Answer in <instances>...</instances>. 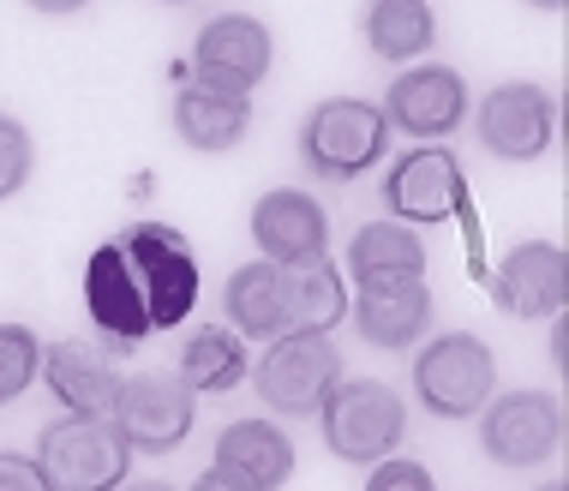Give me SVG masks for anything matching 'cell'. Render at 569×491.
Here are the masks:
<instances>
[{"label": "cell", "mask_w": 569, "mask_h": 491, "mask_svg": "<svg viewBox=\"0 0 569 491\" xmlns=\"http://www.w3.org/2000/svg\"><path fill=\"white\" fill-rule=\"evenodd\" d=\"M198 305V258L180 228L138 222L84 264V312L114 348H138L144 335L174 330Z\"/></svg>", "instance_id": "6da1fadb"}, {"label": "cell", "mask_w": 569, "mask_h": 491, "mask_svg": "<svg viewBox=\"0 0 569 491\" xmlns=\"http://www.w3.org/2000/svg\"><path fill=\"white\" fill-rule=\"evenodd\" d=\"M318 425H325V443L336 462L372 468L383 455H396V443L408 438V408L390 383L378 378H342L318 408Z\"/></svg>", "instance_id": "7a4b0ae2"}, {"label": "cell", "mask_w": 569, "mask_h": 491, "mask_svg": "<svg viewBox=\"0 0 569 491\" xmlns=\"http://www.w3.org/2000/svg\"><path fill=\"white\" fill-rule=\"evenodd\" d=\"M37 468L49 491H120L132 468L127 438L97 413H67V420L42 425L37 438Z\"/></svg>", "instance_id": "3957f363"}, {"label": "cell", "mask_w": 569, "mask_h": 491, "mask_svg": "<svg viewBox=\"0 0 569 491\" xmlns=\"http://www.w3.org/2000/svg\"><path fill=\"white\" fill-rule=\"evenodd\" d=\"M383 144H390V120H383L378 102L366 97H330L306 114L300 127V157L318 180H353L366 168L383 162Z\"/></svg>", "instance_id": "277c9868"}, {"label": "cell", "mask_w": 569, "mask_h": 491, "mask_svg": "<svg viewBox=\"0 0 569 491\" xmlns=\"http://www.w3.org/2000/svg\"><path fill=\"white\" fill-rule=\"evenodd\" d=\"M413 390H420V402L438 420H473L491 402V390H498V360H491L480 335L443 330L413 360Z\"/></svg>", "instance_id": "5b68a950"}, {"label": "cell", "mask_w": 569, "mask_h": 491, "mask_svg": "<svg viewBox=\"0 0 569 491\" xmlns=\"http://www.w3.org/2000/svg\"><path fill=\"white\" fill-rule=\"evenodd\" d=\"M252 383L264 395V408L288 413V420H306V413L325 408V395L342 383V354L325 330H295L276 335L270 354L252 365Z\"/></svg>", "instance_id": "8992f818"}, {"label": "cell", "mask_w": 569, "mask_h": 491, "mask_svg": "<svg viewBox=\"0 0 569 491\" xmlns=\"http://www.w3.org/2000/svg\"><path fill=\"white\" fill-rule=\"evenodd\" d=\"M198 420V390L180 372H138L120 378V395L109 408V425L127 438V450L144 455H168L180 450Z\"/></svg>", "instance_id": "52a82bcc"}, {"label": "cell", "mask_w": 569, "mask_h": 491, "mask_svg": "<svg viewBox=\"0 0 569 491\" xmlns=\"http://www.w3.org/2000/svg\"><path fill=\"white\" fill-rule=\"evenodd\" d=\"M480 443L498 468H540L563 443V402L551 390H510L480 413Z\"/></svg>", "instance_id": "ba28073f"}, {"label": "cell", "mask_w": 569, "mask_h": 491, "mask_svg": "<svg viewBox=\"0 0 569 491\" xmlns=\"http://www.w3.org/2000/svg\"><path fill=\"white\" fill-rule=\"evenodd\" d=\"M551 132H558V102H551L546 84H498L486 90L480 102V144L503 162H533L551 150Z\"/></svg>", "instance_id": "9c48e42d"}, {"label": "cell", "mask_w": 569, "mask_h": 491, "mask_svg": "<svg viewBox=\"0 0 569 491\" xmlns=\"http://www.w3.org/2000/svg\"><path fill=\"white\" fill-rule=\"evenodd\" d=\"M270 54H276V42L252 12H222V19H210L192 42L198 84L234 90V97H252V84H264Z\"/></svg>", "instance_id": "30bf717a"}, {"label": "cell", "mask_w": 569, "mask_h": 491, "mask_svg": "<svg viewBox=\"0 0 569 491\" xmlns=\"http://www.w3.org/2000/svg\"><path fill=\"white\" fill-rule=\"evenodd\" d=\"M252 240L270 264L282 270H306V264H325V246H330V217L312 192L300 187H276L252 204Z\"/></svg>", "instance_id": "8fae6325"}, {"label": "cell", "mask_w": 569, "mask_h": 491, "mask_svg": "<svg viewBox=\"0 0 569 491\" xmlns=\"http://www.w3.org/2000/svg\"><path fill=\"white\" fill-rule=\"evenodd\" d=\"M461 198H468V180H461V162L443 144L408 150V157L383 174V210H390L396 222H443L461 210Z\"/></svg>", "instance_id": "7c38bea8"}, {"label": "cell", "mask_w": 569, "mask_h": 491, "mask_svg": "<svg viewBox=\"0 0 569 491\" xmlns=\"http://www.w3.org/2000/svg\"><path fill=\"white\" fill-rule=\"evenodd\" d=\"M383 120L396 132L420 138V144H438L443 132H456L468 120V84L450 67H408L383 97Z\"/></svg>", "instance_id": "4fadbf2b"}, {"label": "cell", "mask_w": 569, "mask_h": 491, "mask_svg": "<svg viewBox=\"0 0 569 491\" xmlns=\"http://www.w3.org/2000/svg\"><path fill=\"white\" fill-rule=\"evenodd\" d=\"M491 294H498V305L510 318H558L563 300H569V258L558 240H528L516 246L510 258L498 264V275H491Z\"/></svg>", "instance_id": "5bb4252c"}, {"label": "cell", "mask_w": 569, "mask_h": 491, "mask_svg": "<svg viewBox=\"0 0 569 491\" xmlns=\"http://www.w3.org/2000/svg\"><path fill=\"white\" fill-rule=\"evenodd\" d=\"M222 312L234 335H258V342H276V335H295V270L282 264H240L222 288Z\"/></svg>", "instance_id": "9a60e30c"}, {"label": "cell", "mask_w": 569, "mask_h": 491, "mask_svg": "<svg viewBox=\"0 0 569 491\" xmlns=\"http://www.w3.org/2000/svg\"><path fill=\"white\" fill-rule=\"evenodd\" d=\"M228 480H240L246 491H282L295 473V443L276 420H234L217 438V462Z\"/></svg>", "instance_id": "2e32d148"}, {"label": "cell", "mask_w": 569, "mask_h": 491, "mask_svg": "<svg viewBox=\"0 0 569 491\" xmlns=\"http://www.w3.org/2000/svg\"><path fill=\"white\" fill-rule=\"evenodd\" d=\"M353 324L372 348H413L426 330H432V288H426V275H413V282H372L360 288V300H353Z\"/></svg>", "instance_id": "e0dca14e"}, {"label": "cell", "mask_w": 569, "mask_h": 491, "mask_svg": "<svg viewBox=\"0 0 569 491\" xmlns=\"http://www.w3.org/2000/svg\"><path fill=\"white\" fill-rule=\"evenodd\" d=\"M42 378H49V390L60 395L67 413H97V420H109V408L120 395L114 360L90 342H54L49 354H42Z\"/></svg>", "instance_id": "ac0fdd59"}, {"label": "cell", "mask_w": 569, "mask_h": 491, "mask_svg": "<svg viewBox=\"0 0 569 491\" xmlns=\"http://www.w3.org/2000/svg\"><path fill=\"white\" fill-rule=\"evenodd\" d=\"M174 132L187 150H234L246 132H252V97H234V90H217V84H187L174 97Z\"/></svg>", "instance_id": "d6986e66"}, {"label": "cell", "mask_w": 569, "mask_h": 491, "mask_svg": "<svg viewBox=\"0 0 569 491\" xmlns=\"http://www.w3.org/2000/svg\"><path fill=\"white\" fill-rule=\"evenodd\" d=\"M348 275L360 288L372 282H413L426 275V246L408 222H372L348 240Z\"/></svg>", "instance_id": "ffe728a7"}, {"label": "cell", "mask_w": 569, "mask_h": 491, "mask_svg": "<svg viewBox=\"0 0 569 491\" xmlns=\"http://www.w3.org/2000/svg\"><path fill=\"white\" fill-rule=\"evenodd\" d=\"M438 37V19L426 0H372L366 7V49L378 60H413Z\"/></svg>", "instance_id": "44dd1931"}, {"label": "cell", "mask_w": 569, "mask_h": 491, "mask_svg": "<svg viewBox=\"0 0 569 491\" xmlns=\"http://www.w3.org/2000/svg\"><path fill=\"white\" fill-rule=\"evenodd\" d=\"M246 372H252V365H246V348H240V335L228 330V324L192 330V342L180 348V378H187L198 395H222V390H234Z\"/></svg>", "instance_id": "7402d4cb"}, {"label": "cell", "mask_w": 569, "mask_h": 491, "mask_svg": "<svg viewBox=\"0 0 569 491\" xmlns=\"http://www.w3.org/2000/svg\"><path fill=\"white\" fill-rule=\"evenodd\" d=\"M42 378V342L24 324H0V408Z\"/></svg>", "instance_id": "603a6c76"}, {"label": "cell", "mask_w": 569, "mask_h": 491, "mask_svg": "<svg viewBox=\"0 0 569 491\" xmlns=\"http://www.w3.org/2000/svg\"><path fill=\"white\" fill-rule=\"evenodd\" d=\"M30 162H37V144L12 114H0V198H12L30 180Z\"/></svg>", "instance_id": "cb8c5ba5"}, {"label": "cell", "mask_w": 569, "mask_h": 491, "mask_svg": "<svg viewBox=\"0 0 569 491\" xmlns=\"http://www.w3.org/2000/svg\"><path fill=\"white\" fill-rule=\"evenodd\" d=\"M366 491H438V485H432V468L408 462V455H383V462H372Z\"/></svg>", "instance_id": "d4e9b609"}, {"label": "cell", "mask_w": 569, "mask_h": 491, "mask_svg": "<svg viewBox=\"0 0 569 491\" xmlns=\"http://www.w3.org/2000/svg\"><path fill=\"white\" fill-rule=\"evenodd\" d=\"M0 491H49V480H42V468H37V455L0 450Z\"/></svg>", "instance_id": "484cf974"}, {"label": "cell", "mask_w": 569, "mask_h": 491, "mask_svg": "<svg viewBox=\"0 0 569 491\" xmlns=\"http://www.w3.org/2000/svg\"><path fill=\"white\" fill-rule=\"evenodd\" d=\"M192 491H246V485H240V480H228L222 468H210V473H198V480H192Z\"/></svg>", "instance_id": "4316f807"}, {"label": "cell", "mask_w": 569, "mask_h": 491, "mask_svg": "<svg viewBox=\"0 0 569 491\" xmlns=\"http://www.w3.org/2000/svg\"><path fill=\"white\" fill-rule=\"evenodd\" d=\"M37 12H49V19H67V12H79V7H90V0H30Z\"/></svg>", "instance_id": "83f0119b"}, {"label": "cell", "mask_w": 569, "mask_h": 491, "mask_svg": "<svg viewBox=\"0 0 569 491\" xmlns=\"http://www.w3.org/2000/svg\"><path fill=\"white\" fill-rule=\"evenodd\" d=\"M120 491H174V485H162V480H144V485H120Z\"/></svg>", "instance_id": "f1b7e54d"}, {"label": "cell", "mask_w": 569, "mask_h": 491, "mask_svg": "<svg viewBox=\"0 0 569 491\" xmlns=\"http://www.w3.org/2000/svg\"><path fill=\"white\" fill-rule=\"evenodd\" d=\"M528 7H546V12H558V7H563V0H528Z\"/></svg>", "instance_id": "f546056e"}, {"label": "cell", "mask_w": 569, "mask_h": 491, "mask_svg": "<svg viewBox=\"0 0 569 491\" xmlns=\"http://www.w3.org/2000/svg\"><path fill=\"white\" fill-rule=\"evenodd\" d=\"M540 491H569V485H563V480H551V485H540Z\"/></svg>", "instance_id": "4dcf8cb0"}, {"label": "cell", "mask_w": 569, "mask_h": 491, "mask_svg": "<svg viewBox=\"0 0 569 491\" xmlns=\"http://www.w3.org/2000/svg\"><path fill=\"white\" fill-rule=\"evenodd\" d=\"M162 7H187V0H162Z\"/></svg>", "instance_id": "1f68e13d"}]
</instances>
